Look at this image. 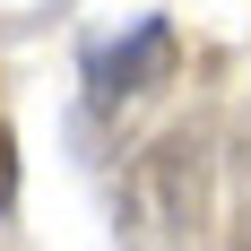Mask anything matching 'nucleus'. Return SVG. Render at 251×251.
<instances>
[{"label": "nucleus", "instance_id": "1", "mask_svg": "<svg viewBox=\"0 0 251 251\" xmlns=\"http://www.w3.org/2000/svg\"><path fill=\"white\" fill-rule=\"evenodd\" d=\"M208 226V130H165L148 156H130L113 234L122 243H191Z\"/></svg>", "mask_w": 251, "mask_h": 251}, {"label": "nucleus", "instance_id": "2", "mask_svg": "<svg viewBox=\"0 0 251 251\" xmlns=\"http://www.w3.org/2000/svg\"><path fill=\"white\" fill-rule=\"evenodd\" d=\"M174 70H182L174 18H139L130 35H113V44L87 52V96L96 104H130V96H148V87H165Z\"/></svg>", "mask_w": 251, "mask_h": 251}, {"label": "nucleus", "instance_id": "3", "mask_svg": "<svg viewBox=\"0 0 251 251\" xmlns=\"http://www.w3.org/2000/svg\"><path fill=\"white\" fill-rule=\"evenodd\" d=\"M18 217V139H9V113H0V226Z\"/></svg>", "mask_w": 251, "mask_h": 251}]
</instances>
